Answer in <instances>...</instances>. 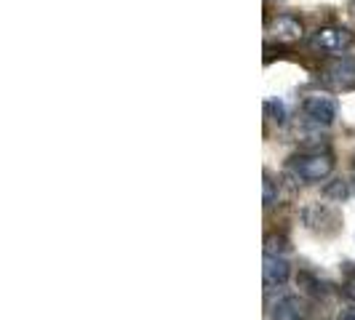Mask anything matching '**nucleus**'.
Segmentation results:
<instances>
[{"label": "nucleus", "instance_id": "obj_1", "mask_svg": "<svg viewBox=\"0 0 355 320\" xmlns=\"http://www.w3.org/2000/svg\"><path fill=\"white\" fill-rule=\"evenodd\" d=\"M288 168L300 181H323L334 171V158L331 152H302L291 158Z\"/></svg>", "mask_w": 355, "mask_h": 320}, {"label": "nucleus", "instance_id": "obj_12", "mask_svg": "<svg viewBox=\"0 0 355 320\" xmlns=\"http://www.w3.org/2000/svg\"><path fill=\"white\" fill-rule=\"evenodd\" d=\"M347 11H350V17H353V21H355V0H350V8H347Z\"/></svg>", "mask_w": 355, "mask_h": 320}, {"label": "nucleus", "instance_id": "obj_7", "mask_svg": "<svg viewBox=\"0 0 355 320\" xmlns=\"http://www.w3.org/2000/svg\"><path fill=\"white\" fill-rule=\"evenodd\" d=\"M270 320H302V302L297 296H281L270 307Z\"/></svg>", "mask_w": 355, "mask_h": 320}, {"label": "nucleus", "instance_id": "obj_9", "mask_svg": "<svg viewBox=\"0 0 355 320\" xmlns=\"http://www.w3.org/2000/svg\"><path fill=\"white\" fill-rule=\"evenodd\" d=\"M265 107H267V112L272 115V121H275V123H278V125L286 123V105H284V102H278V99H270Z\"/></svg>", "mask_w": 355, "mask_h": 320}, {"label": "nucleus", "instance_id": "obj_14", "mask_svg": "<svg viewBox=\"0 0 355 320\" xmlns=\"http://www.w3.org/2000/svg\"><path fill=\"white\" fill-rule=\"evenodd\" d=\"M353 166H355V158H353Z\"/></svg>", "mask_w": 355, "mask_h": 320}, {"label": "nucleus", "instance_id": "obj_13", "mask_svg": "<svg viewBox=\"0 0 355 320\" xmlns=\"http://www.w3.org/2000/svg\"><path fill=\"white\" fill-rule=\"evenodd\" d=\"M347 181H350V193L355 195V177H353V179H347Z\"/></svg>", "mask_w": 355, "mask_h": 320}, {"label": "nucleus", "instance_id": "obj_11", "mask_svg": "<svg viewBox=\"0 0 355 320\" xmlns=\"http://www.w3.org/2000/svg\"><path fill=\"white\" fill-rule=\"evenodd\" d=\"M339 320H355V307L353 310H345V312L339 315Z\"/></svg>", "mask_w": 355, "mask_h": 320}, {"label": "nucleus", "instance_id": "obj_4", "mask_svg": "<svg viewBox=\"0 0 355 320\" xmlns=\"http://www.w3.org/2000/svg\"><path fill=\"white\" fill-rule=\"evenodd\" d=\"M323 80L334 91H355V62L337 56L323 67Z\"/></svg>", "mask_w": 355, "mask_h": 320}, {"label": "nucleus", "instance_id": "obj_2", "mask_svg": "<svg viewBox=\"0 0 355 320\" xmlns=\"http://www.w3.org/2000/svg\"><path fill=\"white\" fill-rule=\"evenodd\" d=\"M355 35L345 27H320L310 37V48L320 53H342L353 48Z\"/></svg>", "mask_w": 355, "mask_h": 320}, {"label": "nucleus", "instance_id": "obj_3", "mask_svg": "<svg viewBox=\"0 0 355 320\" xmlns=\"http://www.w3.org/2000/svg\"><path fill=\"white\" fill-rule=\"evenodd\" d=\"M302 112L310 123L331 125L334 121H337L339 107H337V99L329 96V94H310V96H304Z\"/></svg>", "mask_w": 355, "mask_h": 320}, {"label": "nucleus", "instance_id": "obj_8", "mask_svg": "<svg viewBox=\"0 0 355 320\" xmlns=\"http://www.w3.org/2000/svg\"><path fill=\"white\" fill-rule=\"evenodd\" d=\"M323 195L334 197V200L342 203L347 195H353V193H350V181H347V179H334V181H329V184L323 187Z\"/></svg>", "mask_w": 355, "mask_h": 320}, {"label": "nucleus", "instance_id": "obj_5", "mask_svg": "<svg viewBox=\"0 0 355 320\" xmlns=\"http://www.w3.org/2000/svg\"><path fill=\"white\" fill-rule=\"evenodd\" d=\"M267 33L275 37V40H281V43H291V40H300L304 35V27L302 21H300V17H294V14H278V17L270 21Z\"/></svg>", "mask_w": 355, "mask_h": 320}, {"label": "nucleus", "instance_id": "obj_6", "mask_svg": "<svg viewBox=\"0 0 355 320\" xmlns=\"http://www.w3.org/2000/svg\"><path fill=\"white\" fill-rule=\"evenodd\" d=\"M291 275V265L286 262L284 256H270L265 254V267H262V278H265V288L272 291V288H281L286 285Z\"/></svg>", "mask_w": 355, "mask_h": 320}, {"label": "nucleus", "instance_id": "obj_10", "mask_svg": "<svg viewBox=\"0 0 355 320\" xmlns=\"http://www.w3.org/2000/svg\"><path fill=\"white\" fill-rule=\"evenodd\" d=\"M265 190H262V203H265V208H270L272 203H275V197H278V193H275V181L270 179V174H265V184H262Z\"/></svg>", "mask_w": 355, "mask_h": 320}]
</instances>
